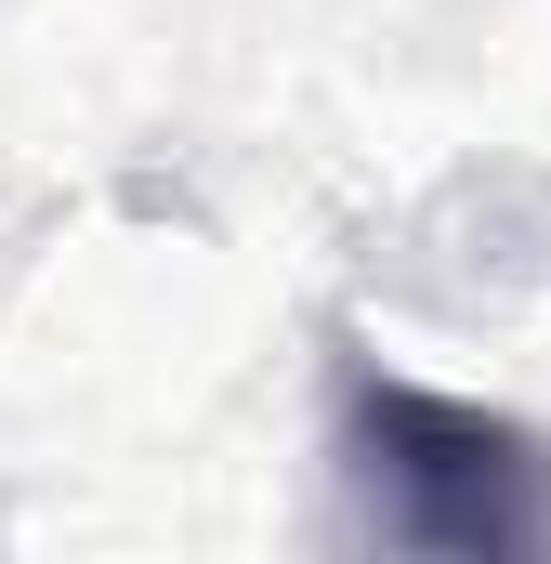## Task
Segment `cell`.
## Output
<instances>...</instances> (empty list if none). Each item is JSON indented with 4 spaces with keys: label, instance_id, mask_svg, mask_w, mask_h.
Instances as JSON below:
<instances>
[{
    "label": "cell",
    "instance_id": "cell-1",
    "mask_svg": "<svg viewBox=\"0 0 551 564\" xmlns=\"http://www.w3.org/2000/svg\"><path fill=\"white\" fill-rule=\"evenodd\" d=\"M328 459L355 486V525L395 552H460V564L551 552V446L512 408H473V394H433L381 355H342Z\"/></svg>",
    "mask_w": 551,
    "mask_h": 564
}]
</instances>
